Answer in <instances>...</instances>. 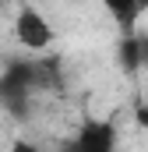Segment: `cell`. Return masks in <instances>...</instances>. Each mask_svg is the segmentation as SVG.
Segmentation results:
<instances>
[{
	"label": "cell",
	"instance_id": "cell-5",
	"mask_svg": "<svg viewBox=\"0 0 148 152\" xmlns=\"http://www.w3.org/2000/svg\"><path fill=\"white\" fill-rule=\"evenodd\" d=\"M99 4L110 11V18L116 21L120 32L138 28V18H141V11H145V0H99Z\"/></svg>",
	"mask_w": 148,
	"mask_h": 152
},
{
	"label": "cell",
	"instance_id": "cell-1",
	"mask_svg": "<svg viewBox=\"0 0 148 152\" xmlns=\"http://www.w3.org/2000/svg\"><path fill=\"white\" fill-rule=\"evenodd\" d=\"M53 88H60L57 60H11L0 71V110L18 124H28L39 110V99Z\"/></svg>",
	"mask_w": 148,
	"mask_h": 152
},
{
	"label": "cell",
	"instance_id": "cell-4",
	"mask_svg": "<svg viewBox=\"0 0 148 152\" xmlns=\"http://www.w3.org/2000/svg\"><path fill=\"white\" fill-rule=\"evenodd\" d=\"M116 57H120V67L123 71H148V32H123L120 46H116Z\"/></svg>",
	"mask_w": 148,
	"mask_h": 152
},
{
	"label": "cell",
	"instance_id": "cell-6",
	"mask_svg": "<svg viewBox=\"0 0 148 152\" xmlns=\"http://www.w3.org/2000/svg\"><path fill=\"white\" fill-rule=\"evenodd\" d=\"M134 124H138L141 131H148V99H145V103H138V106H134Z\"/></svg>",
	"mask_w": 148,
	"mask_h": 152
},
{
	"label": "cell",
	"instance_id": "cell-3",
	"mask_svg": "<svg viewBox=\"0 0 148 152\" xmlns=\"http://www.w3.org/2000/svg\"><path fill=\"white\" fill-rule=\"evenodd\" d=\"M116 127L113 124H106V120H88V124H81V131L74 134V149L81 152H110L116 149Z\"/></svg>",
	"mask_w": 148,
	"mask_h": 152
},
{
	"label": "cell",
	"instance_id": "cell-2",
	"mask_svg": "<svg viewBox=\"0 0 148 152\" xmlns=\"http://www.w3.org/2000/svg\"><path fill=\"white\" fill-rule=\"evenodd\" d=\"M14 39H18V46L28 50V53H46V50L57 42V28H53V21H49L39 7L25 4V7H18V14H14Z\"/></svg>",
	"mask_w": 148,
	"mask_h": 152
}]
</instances>
